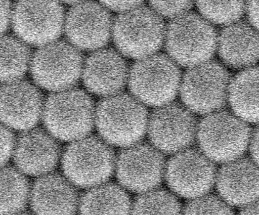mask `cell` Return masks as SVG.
Listing matches in <instances>:
<instances>
[{
	"mask_svg": "<svg viewBox=\"0 0 259 215\" xmlns=\"http://www.w3.org/2000/svg\"><path fill=\"white\" fill-rule=\"evenodd\" d=\"M95 120L103 138L121 147L135 145L145 135L148 124L142 103L126 94L113 95L101 101Z\"/></svg>",
	"mask_w": 259,
	"mask_h": 215,
	"instance_id": "cell-1",
	"label": "cell"
},
{
	"mask_svg": "<svg viewBox=\"0 0 259 215\" xmlns=\"http://www.w3.org/2000/svg\"><path fill=\"white\" fill-rule=\"evenodd\" d=\"M46 126L57 138L67 141L83 138L95 119L92 100L83 91L67 89L52 95L44 106Z\"/></svg>",
	"mask_w": 259,
	"mask_h": 215,
	"instance_id": "cell-2",
	"label": "cell"
},
{
	"mask_svg": "<svg viewBox=\"0 0 259 215\" xmlns=\"http://www.w3.org/2000/svg\"><path fill=\"white\" fill-rule=\"evenodd\" d=\"M116 165L114 153L97 137H83L67 147L62 158L65 177L73 185L93 188L104 184Z\"/></svg>",
	"mask_w": 259,
	"mask_h": 215,
	"instance_id": "cell-3",
	"label": "cell"
},
{
	"mask_svg": "<svg viewBox=\"0 0 259 215\" xmlns=\"http://www.w3.org/2000/svg\"><path fill=\"white\" fill-rule=\"evenodd\" d=\"M167 52L176 62L184 66L198 65L208 60L215 50V30L206 20L194 13L176 18L167 28Z\"/></svg>",
	"mask_w": 259,
	"mask_h": 215,
	"instance_id": "cell-4",
	"label": "cell"
},
{
	"mask_svg": "<svg viewBox=\"0 0 259 215\" xmlns=\"http://www.w3.org/2000/svg\"><path fill=\"white\" fill-rule=\"evenodd\" d=\"M116 47L132 58H145L161 47L165 25L152 9L140 6L120 15L112 28Z\"/></svg>",
	"mask_w": 259,
	"mask_h": 215,
	"instance_id": "cell-5",
	"label": "cell"
},
{
	"mask_svg": "<svg viewBox=\"0 0 259 215\" xmlns=\"http://www.w3.org/2000/svg\"><path fill=\"white\" fill-rule=\"evenodd\" d=\"M180 71L165 55L145 57L134 65L130 87L135 98L150 106L166 105L175 97L180 84Z\"/></svg>",
	"mask_w": 259,
	"mask_h": 215,
	"instance_id": "cell-6",
	"label": "cell"
},
{
	"mask_svg": "<svg viewBox=\"0 0 259 215\" xmlns=\"http://www.w3.org/2000/svg\"><path fill=\"white\" fill-rule=\"evenodd\" d=\"M196 135L203 153L208 158L226 162L239 158L250 137L246 123L228 112L206 116L198 126Z\"/></svg>",
	"mask_w": 259,
	"mask_h": 215,
	"instance_id": "cell-7",
	"label": "cell"
},
{
	"mask_svg": "<svg viewBox=\"0 0 259 215\" xmlns=\"http://www.w3.org/2000/svg\"><path fill=\"white\" fill-rule=\"evenodd\" d=\"M229 75L223 66L206 62L188 71L181 83V97L188 108L196 113H210L226 102Z\"/></svg>",
	"mask_w": 259,
	"mask_h": 215,
	"instance_id": "cell-8",
	"label": "cell"
},
{
	"mask_svg": "<svg viewBox=\"0 0 259 215\" xmlns=\"http://www.w3.org/2000/svg\"><path fill=\"white\" fill-rule=\"evenodd\" d=\"M82 59L78 51L64 42H52L37 51L31 59L33 78L51 91L68 89L82 72Z\"/></svg>",
	"mask_w": 259,
	"mask_h": 215,
	"instance_id": "cell-9",
	"label": "cell"
},
{
	"mask_svg": "<svg viewBox=\"0 0 259 215\" xmlns=\"http://www.w3.org/2000/svg\"><path fill=\"white\" fill-rule=\"evenodd\" d=\"M167 182L174 192L183 197L196 199L206 195L215 182V167L199 150H184L172 157L166 166Z\"/></svg>",
	"mask_w": 259,
	"mask_h": 215,
	"instance_id": "cell-10",
	"label": "cell"
},
{
	"mask_svg": "<svg viewBox=\"0 0 259 215\" xmlns=\"http://www.w3.org/2000/svg\"><path fill=\"white\" fill-rule=\"evenodd\" d=\"M11 18L15 31L22 40L47 45L60 35L63 9L54 2H20L13 8Z\"/></svg>",
	"mask_w": 259,
	"mask_h": 215,
	"instance_id": "cell-11",
	"label": "cell"
},
{
	"mask_svg": "<svg viewBox=\"0 0 259 215\" xmlns=\"http://www.w3.org/2000/svg\"><path fill=\"white\" fill-rule=\"evenodd\" d=\"M118 181L128 190L145 193L153 190L165 175V159L157 149L135 144L123 150L116 161Z\"/></svg>",
	"mask_w": 259,
	"mask_h": 215,
	"instance_id": "cell-12",
	"label": "cell"
},
{
	"mask_svg": "<svg viewBox=\"0 0 259 215\" xmlns=\"http://www.w3.org/2000/svg\"><path fill=\"white\" fill-rule=\"evenodd\" d=\"M147 128L155 148L167 153L186 150L194 142L198 128L192 113L176 103L155 110Z\"/></svg>",
	"mask_w": 259,
	"mask_h": 215,
	"instance_id": "cell-13",
	"label": "cell"
},
{
	"mask_svg": "<svg viewBox=\"0 0 259 215\" xmlns=\"http://www.w3.org/2000/svg\"><path fill=\"white\" fill-rule=\"evenodd\" d=\"M43 111L41 93L30 82L18 79L0 88V121L8 128L30 130Z\"/></svg>",
	"mask_w": 259,
	"mask_h": 215,
	"instance_id": "cell-14",
	"label": "cell"
},
{
	"mask_svg": "<svg viewBox=\"0 0 259 215\" xmlns=\"http://www.w3.org/2000/svg\"><path fill=\"white\" fill-rule=\"evenodd\" d=\"M111 28L107 10L95 3H79L69 12L65 22L69 40L82 49L103 47L109 38Z\"/></svg>",
	"mask_w": 259,
	"mask_h": 215,
	"instance_id": "cell-15",
	"label": "cell"
},
{
	"mask_svg": "<svg viewBox=\"0 0 259 215\" xmlns=\"http://www.w3.org/2000/svg\"><path fill=\"white\" fill-rule=\"evenodd\" d=\"M60 150L49 134L30 128L22 134L15 143L13 155L20 172L37 176L48 174L57 165Z\"/></svg>",
	"mask_w": 259,
	"mask_h": 215,
	"instance_id": "cell-16",
	"label": "cell"
},
{
	"mask_svg": "<svg viewBox=\"0 0 259 215\" xmlns=\"http://www.w3.org/2000/svg\"><path fill=\"white\" fill-rule=\"evenodd\" d=\"M29 199L36 215H74L79 204L73 184L56 174H46L35 181Z\"/></svg>",
	"mask_w": 259,
	"mask_h": 215,
	"instance_id": "cell-17",
	"label": "cell"
},
{
	"mask_svg": "<svg viewBox=\"0 0 259 215\" xmlns=\"http://www.w3.org/2000/svg\"><path fill=\"white\" fill-rule=\"evenodd\" d=\"M215 181L220 195L232 205L248 206L258 199V167L248 159L227 162L217 174Z\"/></svg>",
	"mask_w": 259,
	"mask_h": 215,
	"instance_id": "cell-18",
	"label": "cell"
},
{
	"mask_svg": "<svg viewBox=\"0 0 259 215\" xmlns=\"http://www.w3.org/2000/svg\"><path fill=\"white\" fill-rule=\"evenodd\" d=\"M127 78V65L114 51H98L90 56L84 64V84L96 94L110 96L116 95L122 89Z\"/></svg>",
	"mask_w": 259,
	"mask_h": 215,
	"instance_id": "cell-19",
	"label": "cell"
},
{
	"mask_svg": "<svg viewBox=\"0 0 259 215\" xmlns=\"http://www.w3.org/2000/svg\"><path fill=\"white\" fill-rule=\"evenodd\" d=\"M219 51L222 58L230 66L251 65L258 60V33L245 23L230 25L220 35Z\"/></svg>",
	"mask_w": 259,
	"mask_h": 215,
	"instance_id": "cell-20",
	"label": "cell"
},
{
	"mask_svg": "<svg viewBox=\"0 0 259 215\" xmlns=\"http://www.w3.org/2000/svg\"><path fill=\"white\" fill-rule=\"evenodd\" d=\"M79 210L81 215H131L132 206L123 189L116 184H103L82 196Z\"/></svg>",
	"mask_w": 259,
	"mask_h": 215,
	"instance_id": "cell-21",
	"label": "cell"
},
{
	"mask_svg": "<svg viewBox=\"0 0 259 215\" xmlns=\"http://www.w3.org/2000/svg\"><path fill=\"white\" fill-rule=\"evenodd\" d=\"M258 68H250L238 74L230 84V104L238 116L255 122L258 118Z\"/></svg>",
	"mask_w": 259,
	"mask_h": 215,
	"instance_id": "cell-22",
	"label": "cell"
},
{
	"mask_svg": "<svg viewBox=\"0 0 259 215\" xmlns=\"http://www.w3.org/2000/svg\"><path fill=\"white\" fill-rule=\"evenodd\" d=\"M29 195V185L23 173L11 167H0V215L21 211Z\"/></svg>",
	"mask_w": 259,
	"mask_h": 215,
	"instance_id": "cell-23",
	"label": "cell"
},
{
	"mask_svg": "<svg viewBox=\"0 0 259 215\" xmlns=\"http://www.w3.org/2000/svg\"><path fill=\"white\" fill-rule=\"evenodd\" d=\"M30 51L20 38L0 36V82L18 80L29 65Z\"/></svg>",
	"mask_w": 259,
	"mask_h": 215,
	"instance_id": "cell-24",
	"label": "cell"
},
{
	"mask_svg": "<svg viewBox=\"0 0 259 215\" xmlns=\"http://www.w3.org/2000/svg\"><path fill=\"white\" fill-rule=\"evenodd\" d=\"M132 215H182L177 199L166 191L153 190L143 193L132 206Z\"/></svg>",
	"mask_w": 259,
	"mask_h": 215,
	"instance_id": "cell-25",
	"label": "cell"
},
{
	"mask_svg": "<svg viewBox=\"0 0 259 215\" xmlns=\"http://www.w3.org/2000/svg\"><path fill=\"white\" fill-rule=\"evenodd\" d=\"M201 14L208 20L220 24L234 23L243 15V2H198Z\"/></svg>",
	"mask_w": 259,
	"mask_h": 215,
	"instance_id": "cell-26",
	"label": "cell"
},
{
	"mask_svg": "<svg viewBox=\"0 0 259 215\" xmlns=\"http://www.w3.org/2000/svg\"><path fill=\"white\" fill-rule=\"evenodd\" d=\"M184 215H234L224 201L214 196H202L193 199L186 206Z\"/></svg>",
	"mask_w": 259,
	"mask_h": 215,
	"instance_id": "cell-27",
	"label": "cell"
},
{
	"mask_svg": "<svg viewBox=\"0 0 259 215\" xmlns=\"http://www.w3.org/2000/svg\"><path fill=\"white\" fill-rule=\"evenodd\" d=\"M150 5L157 14L176 18L185 14L192 6L191 2H150Z\"/></svg>",
	"mask_w": 259,
	"mask_h": 215,
	"instance_id": "cell-28",
	"label": "cell"
},
{
	"mask_svg": "<svg viewBox=\"0 0 259 215\" xmlns=\"http://www.w3.org/2000/svg\"><path fill=\"white\" fill-rule=\"evenodd\" d=\"M15 139L8 126L0 122V167L9 160L15 147Z\"/></svg>",
	"mask_w": 259,
	"mask_h": 215,
	"instance_id": "cell-29",
	"label": "cell"
},
{
	"mask_svg": "<svg viewBox=\"0 0 259 215\" xmlns=\"http://www.w3.org/2000/svg\"><path fill=\"white\" fill-rule=\"evenodd\" d=\"M103 6L116 11L127 12L141 6V2H103Z\"/></svg>",
	"mask_w": 259,
	"mask_h": 215,
	"instance_id": "cell-30",
	"label": "cell"
},
{
	"mask_svg": "<svg viewBox=\"0 0 259 215\" xmlns=\"http://www.w3.org/2000/svg\"><path fill=\"white\" fill-rule=\"evenodd\" d=\"M11 17L10 3L8 2H0V34L8 28Z\"/></svg>",
	"mask_w": 259,
	"mask_h": 215,
	"instance_id": "cell-31",
	"label": "cell"
},
{
	"mask_svg": "<svg viewBox=\"0 0 259 215\" xmlns=\"http://www.w3.org/2000/svg\"><path fill=\"white\" fill-rule=\"evenodd\" d=\"M250 154L253 157V162L258 164V130L253 132V135L250 137Z\"/></svg>",
	"mask_w": 259,
	"mask_h": 215,
	"instance_id": "cell-32",
	"label": "cell"
},
{
	"mask_svg": "<svg viewBox=\"0 0 259 215\" xmlns=\"http://www.w3.org/2000/svg\"><path fill=\"white\" fill-rule=\"evenodd\" d=\"M248 15L253 26L258 28V2H250L248 5Z\"/></svg>",
	"mask_w": 259,
	"mask_h": 215,
	"instance_id": "cell-33",
	"label": "cell"
},
{
	"mask_svg": "<svg viewBox=\"0 0 259 215\" xmlns=\"http://www.w3.org/2000/svg\"><path fill=\"white\" fill-rule=\"evenodd\" d=\"M239 215H258V205L257 203L247 206Z\"/></svg>",
	"mask_w": 259,
	"mask_h": 215,
	"instance_id": "cell-34",
	"label": "cell"
},
{
	"mask_svg": "<svg viewBox=\"0 0 259 215\" xmlns=\"http://www.w3.org/2000/svg\"><path fill=\"white\" fill-rule=\"evenodd\" d=\"M13 215H32V214H29V213L21 212V211H20V212L16 213V214H14Z\"/></svg>",
	"mask_w": 259,
	"mask_h": 215,
	"instance_id": "cell-35",
	"label": "cell"
}]
</instances>
